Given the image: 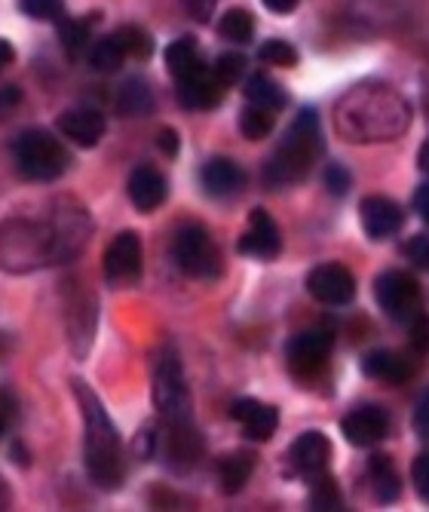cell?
Masks as SVG:
<instances>
[{
	"mask_svg": "<svg viewBox=\"0 0 429 512\" xmlns=\"http://www.w3.org/2000/svg\"><path fill=\"white\" fill-rule=\"evenodd\" d=\"M7 430V417L4 414H0V433H4Z\"/></svg>",
	"mask_w": 429,
	"mask_h": 512,
	"instance_id": "cell-48",
	"label": "cell"
},
{
	"mask_svg": "<svg viewBox=\"0 0 429 512\" xmlns=\"http://www.w3.org/2000/svg\"><path fill=\"white\" fill-rule=\"evenodd\" d=\"M218 34L230 43H249L255 37V16L249 10L233 7L221 16L218 22Z\"/></svg>",
	"mask_w": 429,
	"mask_h": 512,
	"instance_id": "cell-29",
	"label": "cell"
},
{
	"mask_svg": "<svg viewBox=\"0 0 429 512\" xmlns=\"http://www.w3.org/2000/svg\"><path fill=\"white\" fill-rule=\"evenodd\" d=\"M117 108L126 114V117H145L154 111V92L151 86L141 80V77H132L120 86V96H117Z\"/></svg>",
	"mask_w": 429,
	"mask_h": 512,
	"instance_id": "cell-24",
	"label": "cell"
},
{
	"mask_svg": "<svg viewBox=\"0 0 429 512\" xmlns=\"http://www.w3.org/2000/svg\"><path fill=\"white\" fill-rule=\"evenodd\" d=\"M350 184H353V178H350V172L341 163H331L325 169V188L335 194V197H344L350 191Z\"/></svg>",
	"mask_w": 429,
	"mask_h": 512,
	"instance_id": "cell-36",
	"label": "cell"
},
{
	"mask_svg": "<svg viewBox=\"0 0 429 512\" xmlns=\"http://www.w3.org/2000/svg\"><path fill=\"white\" fill-rule=\"evenodd\" d=\"M408 332H411V344L423 353H429V316L426 313H417L411 322H408Z\"/></svg>",
	"mask_w": 429,
	"mask_h": 512,
	"instance_id": "cell-39",
	"label": "cell"
},
{
	"mask_svg": "<svg viewBox=\"0 0 429 512\" xmlns=\"http://www.w3.org/2000/svg\"><path fill=\"white\" fill-rule=\"evenodd\" d=\"M335 123L347 142H393L408 129L411 108L390 86H359L341 99Z\"/></svg>",
	"mask_w": 429,
	"mask_h": 512,
	"instance_id": "cell-1",
	"label": "cell"
},
{
	"mask_svg": "<svg viewBox=\"0 0 429 512\" xmlns=\"http://www.w3.org/2000/svg\"><path fill=\"white\" fill-rule=\"evenodd\" d=\"M108 123H105V114L92 111V108H77V111H65L59 117V132L77 148H95L102 142Z\"/></svg>",
	"mask_w": 429,
	"mask_h": 512,
	"instance_id": "cell-18",
	"label": "cell"
},
{
	"mask_svg": "<svg viewBox=\"0 0 429 512\" xmlns=\"http://www.w3.org/2000/svg\"><path fill=\"white\" fill-rule=\"evenodd\" d=\"M230 417L243 427V433L255 442H267L273 439L276 427H279V411L261 399H236L230 405Z\"/></svg>",
	"mask_w": 429,
	"mask_h": 512,
	"instance_id": "cell-14",
	"label": "cell"
},
{
	"mask_svg": "<svg viewBox=\"0 0 429 512\" xmlns=\"http://www.w3.org/2000/svg\"><path fill=\"white\" fill-rule=\"evenodd\" d=\"M374 298H377L380 310L402 325H408L417 313H423V295H420L417 279L402 270L380 273L374 283Z\"/></svg>",
	"mask_w": 429,
	"mask_h": 512,
	"instance_id": "cell-7",
	"label": "cell"
},
{
	"mask_svg": "<svg viewBox=\"0 0 429 512\" xmlns=\"http://www.w3.org/2000/svg\"><path fill=\"white\" fill-rule=\"evenodd\" d=\"M181 4H184V10H187L190 19H197V22L206 25L212 19L215 7H218V0H181Z\"/></svg>",
	"mask_w": 429,
	"mask_h": 512,
	"instance_id": "cell-40",
	"label": "cell"
},
{
	"mask_svg": "<svg viewBox=\"0 0 429 512\" xmlns=\"http://www.w3.org/2000/svg\"><path fill=\"white\" fill-rule=\"evenodd\" d=\"M246 184V172L233 160L215 157L203 166V188L209 197H233L240 194Z\"/></svg>",
	"mask_w": 429,
	"mask_h": 512,
	"instance_id": "cell-20",
	"label": "cell"
},
{
	"mask_svg": "<svg viewBox=\"0 0 429 512\" xmlns=\"http://www.w3.org/2000/svg\"><path fill=\"white\" fill-rule=\"evenodd\" d=\"M95 22H99V13H89L86 19H59V40L68 56H80L86 50Z\"/></svg>",
	"mask_w": 429,
	"mask_h": 512,
	"instance_id": "cell-27",
	"label": "cell"
},
{
	"mask_svg": "<svg viewBox=\"0 0 429 512\" xmlns=\"http://www.w3.org/2000/svg\"><path fill=\"white\" fill-rule=\"evenodd\" d=\"M359 221L371 240H390L402 230L405 215H402L399 203H393L387 197H365L359 206Z\"/></svg>",
	"mask_w": 429,
	"mask_h": 512,
	"instance_id": "cell-13",
	"label": "cell"
},
{
	"mask_svg": "<svg viewBox=\"0 0 429 512\" xmlns=\"http://www.w3.org/2000/svg\"><path fill=\"white\" fill-rule=\"evenodd\" d=\"M261 4H264L270 13H276V16H285V13H292V10L298 7V0H261Z\"/></svg>",
	"mask_w": 429,
	"mask_h": 512,
	"instance_id": "cell-45",
	"label": "cell"
},
{
	"mask_svg": "<svg viewBox=\"0 0 429 512\" xmlns=\"http://www.w3.org/2000/svg\"><path fill=\"white\" fill-rule=\"evenodd\" d=\"M255 473V454L252 451H233L227 457H221L218 463V482L224 494H240L246 488V482Z\"/></svg>",
	"mask_w": 429,
	"mask_h": 512,
	"instance_id": "cell-22",
	"label": "cell"
},
{
	"mask_svg": "<svg viewBox=\"0 0 429 512\" xmlns=\"http://www.w3.org/2000/svg\"><path fill=\"white\" fill-rule=\"evenodd\" d=\"M114 40L120 43V50H123L126 59L145 62V59H151V53H154V37H151L145 28H138V25H123V28L114 34Z\"/></svg>",
	"mask_w": 429,
	"mask_h": 512,
	"instance_id": "cell-28",
	"label": "cell"
},
{
	"mask_svg": "<svg viewBox=\"0 0 429 512\" xmlns=\"http://www.w3.org/2000/svg\"><path fill=\"white\" fill-rule=\"evenodd\" d=\"M19 10L34 22H59L65 16V0H19Z\"/></svg>",
	"mask_w": 429,
	"mask_h": 512,
	"instance_id": "cell-34",
	"label": "cell"
},
{
	"mask_svg": "<svg viewBox=\"0 0 429 512\" xmlns=\"http://www.w3.org/2000/svg\"><path fill=\"white\" fill-rule=\"evenodd\" d=\"M344 506V497H341V488L338 482L319 473L313 476V485H310V509H319V512H335Z\"/></svg>",
	"mask_w": 429,
	"mask_h": 512,
	"instance_id": "cell-31",
	"label": "cell"
},
{
	"mask_svg": "<svg viewBox=\"0 0 429 512\" xmlns=\"http://www.w3.org/2000/svg\"><path fill=\"white\" fill-rule=\"evenodd\" d=\"M276 126V111L270 108H261V105H252L243 108L240 114V132L249 138V142H261V138H267Z\"/></svg>",
	"mask_w": 429,
	"mask_h": 512,
	"instance_id": "cell-30",
	"label": "cell"
},
{
	"mask_svg": "<svg viewBox=\"0 0 429 512\" xmlns=\"http://www.w3.org/2000/svg\"><path fill=\"white\" fill-rule=\"evenodd\" d=\"M414 433L429 442V402H423L414 414Z\"/></svg>",
	"mask_w": 429,
	"mask_h": 512,
	"instance_id": "cell-42",
	"label": "cell"
},
{
	"mask_svg": "<svg viewBox=\"0 0 429 512\" xmlns=\"http://www.w3.org/2000/svg\"><path fill=\"white\" fill-rule=\"evenodd\" d=\"M175 261L194 279H218L221 276V252L206 234V227L187 224L175 237Z\"/></svg>",
	"mask_w": 429,
	"mask_h": 512,
	"instance_id": "cell-6",
	"label": "cell"
},
{
	"mask_svg": "<svg viewBox=\"0 0 429 512\" xmlns=\"http://www.w3.org/2000/svg\"><path fill=\"white\" fill-rule=\"evenodd\" d=\"M362 371H365L368 378H374L380 384H390V387L408 384L414 378L411 359L402 356V353H393V350H371V353H365Z\"/></svg>",
	"mask_w": 429,
	"mask_h": 512,
	"instance_id": "cell-19",
	"label": "cell"
},
{
	"mask_svg": "<svg viewBox=\"0 0 429 512\" xmlns=\"http://www.w3.org/2000/svg\"><path fill=\"white\" fill-rule=\"evenodd\" d=\"M331 347H335V335L325 332V329H310V332H301L289 341V347H285V359H289V368L298 378H313L325 368Z\"/></svg>",
	"mask_w": 429,
	"mask_h": 512,
	"instance_id": "cell-8",
	"label": "cell"
},
{
	"mask_svg": "<svg viewBox=\"0 0 429 512\" xmlns=\"http://www.w3.org/2000/svg\"><path fill=\"white\" fill-rule=\"evenodd\" d=\"M417 166H420V172H426L429 175V138L420 145V151H417Z\"/></svg>",
	"mask_w": 429,
	"mask_h": 512,
	"instance_id": "cell-47",
	"label": "cell"
},
{
	"mask_svg": "<svg viewBox=\"0 0 429 512\" xmlns=\"http://www.w3.org/2000/svg\"><path fill=\"white\" fill-rule=\"evenodd\" d=\"M414 209L423 215V221L429 224V184H420L417 194H414Z\"/></svg>",
	"mask_w": 429,
	"mask_h": 512,
	"instance_id": "cell-44",
	"label": "cell"
},
{
	"mask_svg": "<svg viewBox=\"0 0 429 512\" xmlns=\"http://www.w3.org/2000/svg\"><path fill=\"white\" fill-rule=\"evenodd\" d=\"M105 279L111 286H135L141 279V240L135 230L117 234L105 252Z\"/></svg>",
	"mask_w": 429,
	"mask_h": 512,
	"instance_id": "cell-10",
	"label": "cell"
},
{
	"mask_svg": "<svg viewBox=\"0 0 429 512\" xmlns=\"http://www.w3.org/2000/svg\"><path fill=\"white\" fill-rule=\"evenodd\" d=\"M240 252L261 258V261H273L282 252V237H279V227L270 218L267 209H252L249 215V230L240 237Z\"/></svg>",
	"mask_w": 429,
	"mask_h": 512,
	"instance_id": "cell-12",
	"label": "cell"
},
{
	"mask_svg": "<svg viewBox=\"0 0 429 512\" xmlns=\"http://www.w3.org/2000/svg\"><path fill=\"white\" fill-rule=\"evenodd\" d=\"M74 393L77 402L83 408V457H86V473L89 479L105 488L114 491L123 485V445H120V433L114 427V421L108 417L102 399L95 396L83 381H74Z\"/></svg>",
	"mask_w": 429,
	"mask_h": 512,
	"instance_id": "cell-2",
	"label": "cell"
},
{
	"mask_svg": "<svg viewBox=\"0 0 429 512\" xmlns=\"http://www.w3.org/2000/svg\"><path fill=\"white\" fill-rule=\"evenodd\" d=\"M22 102V89L19 86H0V117H4V114H10L16 105Z\"/></svg>",
	"mask_w": 429,
	"mask_h": 512,
	"instance_id": "cell-41",
	"label": "cell"
},
{
	"mask_svg": "<svg viewBox=\"0 0 429 512\" xmlns=\"http://www.w3.org/2000/svg\"><path fill=\"white\" fill-rule=\"evenodd\" d=\"M258 59L264 65H276V68H295L298 65V50L289 40H267V43H261Z\"/></svg>",
	"mask_w": 429,
	"mask_h": 512,
	"instance_id": "cell-33",
	"label": "cell"
},
{
	"mask_svg": "<svg viewBox=\"0 0 429 512\" xmlns=\"http://www.w3.org/2000/svg\"><path fill=\"white\" fill-rule=\"evenodd\" d=\"M341 433L356 448H374L390 433V414L380 405H359L341 421Z\"/></svg>",
	"mask_w": 429,
	"mask_h": 512,
	"instance_id": "cell-11",
	"label": "cell"
},
{
	"mask_svg": "<svg viewBox=\"0 0 429 512\" xmlns=\"http://www.w3.org/2000/svg\"><path fill=\"white\" fill-rule=\"evenodd\" d=\"M13 160L22 178L28 181H56L65 175L71 157L59 138H53L46 129H28L13 142Z\"/></svg>",
	"mask_w": 429,
	"mask_h": 512,
	"instance_id": "cell-4",
	"label": "cell"
},
{
	"mask_svg": "<svg viewBox=\"0 0 429 512\" xmlns=\"http://www.w3.org/2000/svg\"><path fill=\"white\" fill-rule=\"evenodd\" d=\"M169 427V436H166V457L175 470H187L194 467L200 451H203V442L194 430V421L190 424H166Z\"/></svg>",
	"mask_w": 429,
	"mask_h": 512,
	"instance_id": "cell-21",
	"label": "cell"
},
{
	"mask_svg": "<svg viewBox=\"0 0 429 512\" xmlns=\"http://www.w3.org/2000/svg\"><path fill=\"white\" fill-rule=\"evenodd\" d=\"M307 292L328 307H344L356 298V279L344 264H319L307 273Z\"/></svg>",
	"mask_w": 429,
	"mask_h": 512,
	"instance_id": "cell-9",
	"label": "cell"
},
{
	"mask_svg": "<svg viewBox=\"0 0 429 512\" xmlns=\"http://www.w3.org/2000/svg\"><path fill=\"white\" fill-rule=\"evenodd\" d=\"M129 200L138 212H154L166 203V194H169V184L163 178L160 169L154 166H135L132 175H129Z\"/></svg>",
	"mask_w": 429,
	"mask_h": 512,
	"instance_id": "cell-15",
	"label": "cell"
},
{
	"mask_svg": "<svg viewBox=\"0 0 429 512\" xmlns=\"http://www.w3.org/2000/svg\"><path fill=\"white\" fill-rule=\"evenodd\" d=\"M212 74L218 77L221 86H233L236 80L246 74V56H240V53H224V56H218Z\"/></svg>",
	"mask_w": 429,
	"mask_h": 512,
	"instance_id": "cell-35",
	"label": "cell"
},
{
	"mask_svg": "<svg viewBox=\"0 0 429 512\" xmlns=\"http://www.w3.org/2000/svg\"><path fill=\"white\" fill-rule=\"evenodd\" d=\"M405 255H408V261L414 264V267H420V270H429V237H411L408 240V246H405Z\"/></svg>",
	"mask_w": 429,
	"mask_h": 512,
	"instance_id": "cell-38",
	"label": "cell"
},
{
	"mask_svg": "<svg viewBox=\"0 0 429 512\" xmlns=\"http://www.w3.org/2000/svg\"><path fill=\"white\" fill-rule=\"evenodd\" d=\"M368 473H371V485H374V494L377 500L384 503H393L399 497V473L393 467V460L387 454H371L368 460Z\"/></svg>",
	"mask_w": 429,
	"mask_h": 512,
	"instance_id": "cell-25",
	"label": "cell"
},
{
	"mask_svg": "<svg viewBox=\"0 0 429 512\" xmlns=\"http://www.w3.org/2000/svg\"><path fill=\"white\" fill-rule=\"evenodd\" d=\"M160 151L169 154V157L178 154V132H175V129H163V132H160Z\"/></svg>",
	"mask_w": 429,
	"mask_h": 512,
	"instance_id": "cell-43",
	"label": "cell"
},
{
	"mask_svg": "<svg viewBox=\"0 0 429 512\" xmlns=\"http://www.w3.org/2000/svg\"><path fill=\"white\" fill-rule=\"evenodd\" d=\"M166 68L175 80H184L190 74H197L203 65L200 59V50H197V43L194 37H178L175 43H169V50H166Z\"/></svg>",
	"mask_w": 429,
	"mask_h": 512,
	"instance_id": "cell-23",
	"label": "cell"
},
{
	"mask_svg": "<svg viewBox=\"0 0 429 512\" xmlns=\"http://www.w3.org/2000/svg\"><path fill=\"white\" fill-rule=\"evenodd\" d=\"M224 99V86L218 83V77L206 68H200L197 74H190L184 80H178V102L187 111H209Z\"/></svg>",
	"mask_w": 429,
	"mask_h": 512,
	"instance_id": "cell-17",
	"label": "cell"
},
{
	"mask_svg": "<svg viewBox=\"0 0 429 512\" xmlns=\"http://www.w3.org/2000/svg\"><path fill=\"white\" fill-rule=\"evenodd\" d=\"M319 154H322L319 117L313 108H304L295 117V123L289 126V132H285V138L273 151V157L267 160L264 181L270 184V188H289V184H298L310 175Z\"/></svg>",
	"mask_w": 429,
	"mask_h": 512,
	"instance_id": "cell-3",
	"label": "cell"
},
{
	"mask_svg": "<svg viewBox=\"0 0 429 512\" xmlns=\"http://www.w3.org/2000/svg\"><path fill=\"white\" fill-rule=\"evenodd\" d=\"M411 479L417 485V494L429 500V451L417 454V460L411 463Z\"/></svg>",
	"mask_w": 429,
	"mask_h": 512,
	"instance_id": "cell-37",
	"label": "cell"
},
{
	"mask_svg": "<svg viewBox=\"0 0 429 512\" xmlns=\"http://www.w3.org/2000/svg\"><path fill=\"white\" fill-rule=\"evenodd\" d=\"M123 50H120V43L114 40V34L111 37H102L99 43L92 46V53H89V65L95 68V71H105V74H111V71H117L120 65H123Z\"/></svg>",
	"mask_w": 429,
	"mask_h": 512,
	"instance_id": "cell-32",
	"label": "cell"
},
{
	"mask_svg": "<svg viewBox=\"0 0 429 512\" xmlns=\"http://www.w3.org/2000/svg\"><path fill=\"white\" fill-rule=\"evenodd\" d=\"M16 59V50H13V43L10 40H0V74H4Z\"/></svg>",
	"mask_w": 429,
	"mask_h": 512,
	"instance_id": "cell-46",
	"label": "cell"
},
{
	"mask_svg": "<svg viewBox=\"0 0 429 512\" xmlns=\"http://www.w3.org/2000/svg\"><path fill=\"white\" fill-rule=\"evenodd\" d=\"M289 460H292V470L295 473L313 479V476L325 473V467H328V460H331V442L322 433H316V430L301 433L292 442V448H289Z\"/></svg>",
	"mask_w": 429,
	"mask_h": 512,
	"instance_id": "cell-16",
	"label": "cell"
},
{
	"mask_svg": "<svg viewBox=\"0 0 429 512\" xmlns=\"http://www.w3.org/2000/svg\"><path fill=\"white\" fill-rule=\"evenodd\" d=\"M246 99L252 105H261V108H270V111H279V108H285V102H289L285 89L267 74H252L246 80Z\"/></svg>",
	"mask_w": 429,
	"mask_h": 512,
	"instance_id": "cell-26",
	"label": "cell"
},
{
	"mask_svg": "<svg viewBox=\"0 0 429 512\" xmlns=\"http://www.w3.org/2000/svg\"><path fill=\"white\" fill-rule=\"evenodd\" d=\"M154 405L166 424H190L194 421V399H190L184 371L175 353H166L154 375Z\"/></svg>",
	"mask_w": 429,
	"mask_h": 512,
	"instance_id": "cell-5",
	"label": "cell"
}]
</instances>
